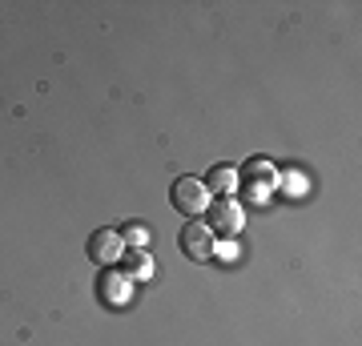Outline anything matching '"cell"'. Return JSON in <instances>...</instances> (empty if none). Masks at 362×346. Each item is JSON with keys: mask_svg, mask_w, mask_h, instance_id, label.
<instances>
[{"mask_svg": "<svg viewBox=\"0 0 362 346\" xmlns=\"http://www.w3.org/2000/svg\"><path fill=\"white\" fill-rule=\"evenodd\" d=\"M177 242H181V254L185 258H194V262H206V258H214V230H209L206 221H185L177 233Z\"/></svg>", "mask_w": 362, "mask_h": 346, "instance_id": "6da1fadb", "label": "cell"}, {"mask_svg": "<svg viewBox=\"0 0 362 346\" xmlns=\"http://www.w3.org/2000/svg\"><path fill=\"white\" fill-rule=\"evenodd\" d=\"M173 205H177L185 218H197L209 205V190L197 178H177L173 181Z\"/></svg>", "mask_w": 362, "mask_h": 346, "instance_id": "7a4b0ae2", "label": "cell"}, {"mask_svg": "<svg viewBox=\"0 0 362 346\" xmlns=\"http://www.w3.org/2000/svg\"><path fill=\"white\" fill-rule=\"evenodd\" d=\"M125 250H129V246H125V238H121L117 230H97L89 238V258H93V262H101V266L121 262V258H125Z\"/></svg>", "mask_w": 362, "mask_h": 346, "instance_id": "3957f363", "label": "cell"}, {"mask_svg": "<svg viewBox=\"0 0 362 346\" xmlns=\"http://www.w3.org/2000/svg\"><path fill=\"white\" fill-rule=\"evenodd\" d=\"M209 214H214V226H209V230H218V233H238L242 226H246V218H242V205L233 202V197H221Z\"/></svg>", "mask_w": 362, "mask_h": 346, "instance_id": "277c9868", "label": "cell"}, {"mask_svg": "<svg viewBox=\"0 0 362 346\" xmlns=\"http://www.w3.org/2000/svg\"><path fill=\"white\" fill-rule=\"evenodd\" d=\"M270 185H274V166L270 161H246V193L254 197V202H262L266 193H270Z\"/></svg>", "mask_w": 362, "mask_h": 346, "instance_id": "5b68a950", "label": "cell"}, {"mask_svg": "<svg viewBox=\"0 0 362 346\" xmlns=\"http://www.w3.org/2000/svg\"><path fill=\"white\" fill-rule=\"evenodd\" d=\"M202 185H206L209 193H221V197H230V193L238 190V173H233L230 166H214V169H209V178L202 181Z\"/></svg>", "mask_w": 362, "mask_h": 346, "instance_id": "8992f818", "label": "cell"}, {"mask_svg": "<svg viewBox=\"0 0 362 346\" xmlns=\"http://www.w3.org/2000/svg\"><path fill=\"white\" fill-rule=\"evenodd\" d=\"M121 262H125V274H129L133 282H145V278L153 274V258L145 254V250H125Z\"/></svg>", "mask_w": 362, "mask_h": 346, "instance_id": "52a82bcc", "label": "cell"}, {"mask_svg": "<svg viewBox=\"0 0 362 346\" xmlns=\"http://www.w3.org/2000/svg\"><path fill=\"white\" fill-rule=\"evenodd\" d=\"M129 274H105L101 278V294H105V302H125V298H129Z\"/></svg>", "mask_w": 362, "mask_h": 346, "instance_id": "ba28073f", "label": "cell"}, {"mask_svg": "<svg viewBox=\"0 0 362 346\" xmlns=\"http://www.w3.org/2000/svg\"><path fill=\"white\" fill-rule=\"evenodd\" d=\"M121 238H129V246L133 250H141L145 242H149V233H145V226H125V233Z\"/></svg>", "mask_w": 362, "mask_h": 346, "instance_id": "9c48e42d", "label": "cell"}, {"mask_svg": "<svg viewBox=\"0 0 362 346\" xmlns=\"http://www.w3.org/2000/svg\"><path fill=\"white\" fill-rule=\"evenodd\" d=\"M214 258H218V262H238V246L233 242H214Z\"/></svg>", "mask_w": 362, "mask_h": 346, "instance_id": "30bf717a", "label": "cell"}]
</instances>
